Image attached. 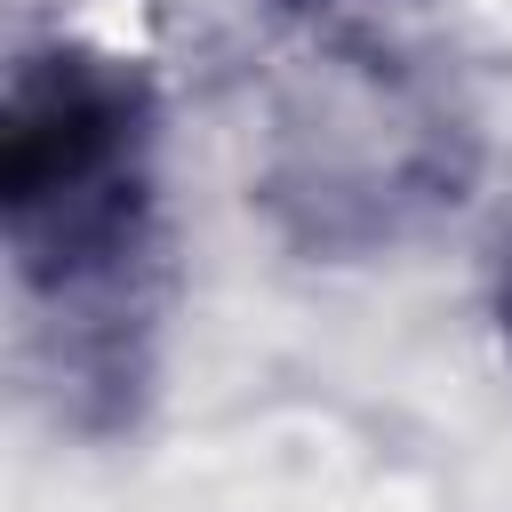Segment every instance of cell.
<instances>
[{"label": "cell", "mask_w": 512, "mask_h": 512, "mask_svg": "<svg viewBox=\"0 0 512 512\" xmlns=\"http://www.w3.org/2000/svg\"><path fill=\"white\" fill-rule=\"evenodd\" d=\"M288 8H328V0H288Z\"/></svg>", "instance_id": "3957f363"}, {"label": "cell", "mask_w": 512, "mask_h": 512, "mask_svg": "<svg viewBox=\"0 0 512 512\" xmlns=\"http://www.w3.org/2000/svg\"><path fill=\"white\" fill-rule=\"evenodd\" d=\"M496 328H504V344H512V248H504V272H496Z\"/></svg>", "instance_id": "7a4b0ae2"}, {"label": "cell", "mask_w": 512, "mask_h": 512, "mask_svg": "<svg viewBox=\"0 0 512 512\" xmlns=\"http://www.w3.org/2000/svg\"><path fill=\"white\" fill-rule=\"evenodd\" d=\"M152 96L120 56H32L0 120V200L32 280H80L136 248Z\"/></svg>", "instance_id": "6da1fadb"}]
</instances>
